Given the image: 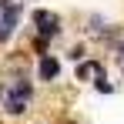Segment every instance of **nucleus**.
<instances>
[{"instance_id": "obj_1", "label": "nucleus", "mask_w": 124, "mask_h": 124, "mask_svg": "<svg viewBox=\"0 0 124 124\" xmlns=\"http://www.w3.org/2000/svg\"><path fill=\"white\" fill-rule=\"evenodd\" d=\"M30 23L37 27V34L47 37V40H54V37L61 34V17L50 14V10H34V14H30Z\"/></svg>"}, {"instance_id": "obj_5", "label": "nucleus", "mask_w": 124, "mask_h": 124, "mask_svg": "<svg viewBox=\"0 0 124 124\" xmlns=\"http://www.w3.org/2000/svg\"><path fill=\"white\" fill-rule=\"evenodd\" d=\"M67 57H70L74 64H81L84 57H87V44H81V40H77V44H70V50H67Z\"/></svg>"}, {"instance_id": "obj_3", "label": "nucleus", "mask_w": 124, "mask_h": 124, "mask_svg": "<svg viewBox=\"0 0 124 124\" xmlns=\"http://www.w3.org/2000/svg\"><path fill=\"white\" fill-rule=\"evenodd\" d=\"M3 111H7V117H23V114L30 111V97H17V94H7V101H3Z\"/></svg>"}, {"instance_id": "obj_6", "label": "nucleus", "mask_w": 124, "mask_h": 124, "mask_svg": "<svg viewBox=\"0 0 124 124\" xmlns=\"http://www.w3.org/2000/svg\"><path fill=\"white\" fill-rule=\"evenodd\" d=\"M94 91H97V94H114V84L107 81V74H101V77H94Z\"/></svg>"}, {"instance_id": "obj_7", "label": "nucleus", "mask_w": 124, "mask_h": 124, "mask_svg": "<svg viewBox=\"0 0 124 124\" xmlns=\"http://www.w3.org/2000/svg\"><path fill=\"white\" fill-rule=\"evenodd\" d=\"M104 30H107V27H104V20L94 14V17H91V34H104Z\"/></svg>"}, {"instance_id": "obj_8", "label": "nucleus", "mask_w": 124, "mask_h": 124, "mask_svg": "<svg viewBox=\"0 0 124 124\" xmlns=\"http://www.w3.org/2000/svg\"><path fill=\"white\" fill-rule=\"evenodd\" d=\"M117 54H121V57H124V40H121V47H117Z\"/></svg>"}, {"instance_id": "obj_4", "label": "nucleus", "mask_w": 124, "mask_h": 124, "mask_svg": "<svg viewBox=\"0 0 124 124\" xmlns=\"http://www.w3.org/2000/svg\"><path fill=\"white\" fill-rule=\"evenodd\" d=\"M101 74H104L101 61H81L74 67V81H91V77H101Z\"/></svg>"}, {"instance_id": "obj_2", "label": "nucleus", "mask_w": 124, "mask_h": 124, "mask_svg": "<svg viewBox=\"0 0 124 124\" xmlns=\"http://www.w3.org/2000/svg\"><path fill=\"white\" fill-rule=\"evenodd\" d=\"M37 77H40V81H47V84H54L57 77H61V61H57L54 54L40 57V61H37Z\"/></svg>"}]
</instances>
